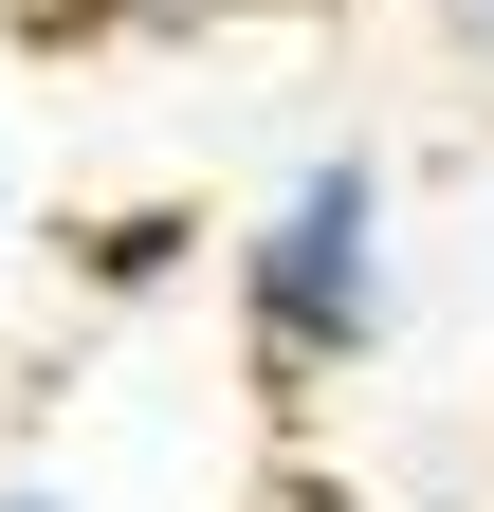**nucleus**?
Returning <instances> with one entry per match:
<instances>
[{
  "instance_id": "f257e3e1",
  "label": "nucleus",
  "mask_w": 494,
  "mask_h": 512,
  "mask_svg": "<svg viewBox=\"0 0 494 512\" xmlns=\"http://www.w3.org/2000/svg\"><path fill=\"white\" fill-rule=\"evenodd\" d=\"M220 293H238L257 384H293V403L348 384L366 348H385V311H403V202H385V165H366V147H312L257 220H238Z\"/></svg>"
},
{
  "instance_id": "f03ea898",
  "label": "nucleus",
  "mask_w": 494,
  "mask_h": 512,
  "mask_svg": "<svg viewBox=\"0 0 494 512\" xmlns=\"http://www.w3.org/2000/svg\"><path fill=\"white\" fill-rule=\"evenodd\" d=\"M183 256H202V220H183V202H129V220H92V238H74V275H92V293H165Z\"/></svg>"
},
{
  "instance_id": "423d86ee",
  "label": "nucleus",
  "mask_w": 494,
  "mask_h": 512,
  "mask_svg": "<svg viewBox=\"0 0 494 512\" xmlns=\"http://www.w3.org/2000/svg\"><path fill=\"white\" fill-rule=\"evenodd\" d=\"M0 238H19V183H0Z\"/></svg>"
},
{
  "instance_id": "20e7f679",
  "label": "nucleus",
  "mask_w": 494,
  "mask_h": 512,
  "mask_svg": "<svg viewBox=\"0 0 494 512\" xmlns=\"http://www.w3.org/2000/svg\"><path fill=\"white\" fill-rule=\"evenodd\" d=\"M202 19H312V0H202Z\"/></svg>"
},
{
  "instance_id": "7ed1b4c3",
  "label": "nucleus",
  "mask_w": 494,
  "mask_h": 512,
  "mask_svg": "<svg viewBox=\"0 0 494 512\" xmlns=\"http://www.w3.org/2000/svg\"><path fill=\"white\" fill-rule=\"evenodd\" d=\"M0 512H92V494H55V476H0Z\"/></svg>"
},
{
  "instance_id": "39448f33",
  "label": "nucleus",
  "mask_w": 494,
  "mask_h": 512,
  "mask_svg": "<svg viewBox=\"0 0 494 512\" xmlns=\"http://www.w3.org/2000/svg\"><path fill=\"white\" fill-rule=\"evenodd\" d=\"M458 37H494V0H458Z\"/></svg>"
}]
</instances>
